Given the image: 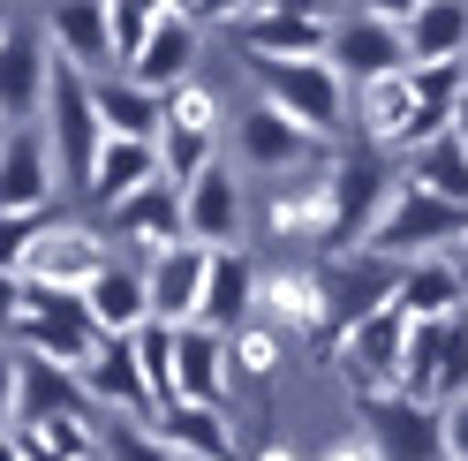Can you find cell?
I'll return each mask as SVG.
<instances>
[{"mask_svg": "<svg viewBox=\"0 0 468 461\" xmlns=\"http://www.w3.org/2000/svg\"><path fill=\"white\" fill-rule=\"evenodd\" d=\"M234 144H242V166H250V175H272V182H287V175H303V166H325V159H333L325 136H310L303 122H287V113L265 106V99L234 122Z\"/></svg>", "mask_w": 468, "mask_h": 461, "instance_id": "obj_9", "label": "cell"}, {"mask_svg": "<svg viewBox=\"0 0 468 461\" xmlns=\"http://www.w3.org/2000/svg\"><path fill=\"white\" fill-rule=\"evenodd\" d=\"M453 265H461V303H468V257H453Z\"/></svg>", "mask_w": 468, "mask_h": 461, "instance_id": "obj_45", "label": "cell"}, {"mask_svg": "<svg viewBox=\"0 0 468 461\" xmlns=\"http://www.w3.org/2000/svg\"><path fill=\"white\" fill-rule=\"evenodd\" d=\"M23 461H99V423L69 416V423H23L16 431Z\"/></svg>", "mask_w": 468, "mask_h": 461, "instance_id": "obj_33", "label": "cell"}, {"mask_svg": "<svg viewBox=\"0 0 468 461\" xmlns=\"http://www.w3.org/2000/svg\"><path fill=\"white\" fill-rule=\"evenodd\" d=\"M8 348L16 356H46L61 370H91L106 333L91 326V310H83V295H46V287H23V318L8 326Z\"/></svg>", "mask_w": 468, "mask_h": 461, "instance_id": "obj_3", "label": "cell"}, {"mask_svg": "<svg viewBox=\"0 0 468 461\" xmlns=\"http://www.w3.org/2000/svg\"><path fill=\"white\" fill-rule=\"evenodd\" d=\"M46 46L53 61L76 69V76H113V38H106V0H69V8L46 16Z\"/></svg>", "mask_w": 468, "mask_h": 461, "instance_id": "obj_21", "label": "cell"}, {"mask_svg": "<svg viewBox=\"0 0 468 461\" xmlns=\"http://www.w3.org/2000/svg\"><path fill=\"white\" fill-rule=\"evenodd\" d=\"M400 318L408 326H438V318H453V310H468L461 303V265L453 257H416V265H400Z\"/></svg>", "mask_w": 468, "mask_h": 461, "instance_id": "obj_29", "label": "cell"}, {"mask_svg": "<svg viewBox=\"0 0 468 461\" xmlns=\"http://www.w3.org/2000/svg\"><path fill=\"white\" fill-rule=\"evenodd\" d=\"M242 227H250V197H242V182L227 175V159L204 166V175L182 189V235H189L197 250H242Z\"/></svg>", "mask_w": 468, "mask_h": 461, "instance_id": "obj_14", "label": "cell"}, {"mask_svg": "<svg viewBox=\"0 0 468 461\" xmlns=\"http://www.w3.org/2000/svg\"><path fill=\"white\" fill-rule=\"evenodd\" d=\"M159 439L174 446V461H234V416L174 401V409H159Z\"/></svg>", "mask_w": 468, "mask_h": 461, "instance_id": "obj_30", "label": "cell"}, {"mask_svg": "<svg viewBox=\"0 0 468 461\" xmlns=\"http://www.w3.org/2000/svg\"><path fill=\"white\" fill-rule=\"evenodd\" d=\"M83 393H91L99 416H129V423L159 416L152 409V386H144V363H136V340H106L99 363L83 370Z\"/></svg>", "mask_w": 468, "mask_h": 461, "instance_id": "obj_23", "label": "cell"}, {"mask_svg": "<svg viewBox=\"0 0 468 461\" xmlns=\"http://www.w3.org/2000/svg\"><path fill=\"white\" fill-rule=\"evenodd\" d=\"M106 265H113V257H106V242L91 235V227L53 220L46 235L31 242V257H23V287H46V295H83Z\"/></svg>", "mask_w": 468, "mask_h": 461, "instance_id": "obj_12", "label": "cell"}, {"mask_svg": "<svg viewBox=\"0 0 468 461\" xmlns=\"http://www.w3.org/2000/svg\"><path fill=\"white\" fill-rule=\"evenodd\" d=\"M234 38H242L250 61H325L333 53V16L325 8H242L234 16Z\"/></svg>", "mask_w": 468, "mask_h": 461, "instance_id": "obj_11", "label": "cell"}, {"mask_svg": "<svg viewBox=\"0 0 468 461\" xmlns=\"http://www.w3.org/2000/svg\"><path fill=\"white\" fill-rule=\"evenodd\" d=\"M159 166L174 189H189L204 166H219V99L204 83H182L166 99V129H159Z\"/></svg>", "mask_w": 468, "mask_h": 461, "instance_id": "obj_8", "label": "cell"}, {"mask_svg": "<svg viewBox=\"0 0 468 461\" xmlns=\"http://www.w3.org/2000/svg\"><path fill=\"white\" fill-rule=\"evenodd\" d=\"M257 76V91H265V106H280L287 122H303L310 136H325L340 129V113H347V83L333 61H250Z\"/></svg>", "mask_w": 468, "mask_h": 461, "instance_id": "obj_6", "label": "cell"}, {"mask_svg": "<svg viewBox=\"0 0 468 461\" xmlns=\"http://www.w3.org/2000/svg\"><path fill=\"white\" fill-rule=\"evenodd\" d=\"M91 106H99L106 136H129V144H159V129H166V99L144 91V83H129V76H99Z\"/></svg>", "mask_w": 468, "mask_h": 461, "instance_id": "obj_28", "label": "cell"}, {"mask_svg": "<svg viewBox=\"0 0 468 461\" xmlns=\"http://www.w3.org/2000/svg\"><path fill=\"white\" fill-rule=\"evenodd\" d=\"M340 159V152H333ZM333 159L325 166H303V175L272 182V205L265 227L280 242H310V250H333Z\"/></svg>", "mask_w": 468, "mask_h": 461, "instance_id": "obj_15", "label": "cell"}, {"mask_svg": "<svg viewBox=\"0 0 468 461\" xmlns=\"http://www.w3.org/2000/svg\"><path fill=\"white\" fill-rule=\"evenodd\" d=\"M0 431H16V348L0 340Z\"/></svg>", "mask_w": 468, "mask_h": 461, "instance_id": "obj_39", "label": "cell"}, {"mask_svg": "<svg viewBox=\"0 0 468 461\" xmlns=\"http://www.w3.org/2000/svg\"><path fill=\"white\" fill-rule=\"evenodd\" d=\"M69 416H99L83 393V370H61L46 356H16V431L23 423H69Z\"/></svg>", "mask_w": 468, "mask_h": 461, "instance_id": "obj_18", "label": "cell"}, {"mask_svg": "<svg viewBox=\"0 0 468 461\" xmlns=\"http://www.w3.org/2000/svg\"><path fill=\"white\" fill-rule=\"evenodd\" d=\"M16 318H23V280H16V273H0V340H8Z\"/></svg>", "mask_w": 468, "mask_h": 461, "instance_id": "obj_41", "label": "cell"}, {"mask_svg": "<svg viewBox=\"0 0 468 461\" xmlns=\"http://www.w3.org/2000/svg\"><path fill=\"white\" fill-rule=\"evenodd\" d=\"M287 348H295V340H287V333H280L272 318H250L242 333H227V363L242 370V379H257V386H265L272 370L287 363Z\"/></svg>", "mask_w": 468, "mask_h": 461, "instance_id": "obj_34", "label": "cell"}, {"mask_svg": "<svg viewBox=\"0 0 468 461\" xmlns=\"http://www.w3.org/2000/svg\"><path fill=\"white\" fill-rule=\"evenodd\" d=\"M53 220H61V212H0V273L23 280V257H31V242L46 235Z\"/></svg>", "mask_w": 468, "mask_h": 461, "instance_id": "obj_38", "label": "cell"}, {"mask_svg": "<svg viewBox=\"0 0 468 461\" xmlns=\"http://www.w3.org/2000/svg\"><path fill=\"white\" fill-rule=\"evenodd\" d=\"M174 393L197 401V409H227V340L182 326L174 333Z\"/></svg>", "mask_w": 468, "mask_h": 461, "instance_id": "obj_26", "label": "cell"}, {"mask_svg": "<svg viewBox=\"0 0 468 461\" xmlns=\"http://www.w3.org/2000/svg\"><path fill=\"white\" fill-rule=\"evenodd\" d=\"M106 227H113V235H129V242H159V250L189 242V235H182V189H174V182L136 189L129 205H113V212H106Z\"/></svg>", "mask_w": 468, "mask_h": 461, "instance_id": "obj_31", "label": "cell"}, {"mask_svg": "<svg viewBox=\"0 0 468 461\" xmlns=\"http://www.w3.org/2000/svg\"><path fill=\"white\" fill-rule=\"evenodd\" d=\"M453 242H468V212H461V205H446V197H431L423 182H408V175H400L393 205H386V220L370 227V242H363V250L393 257V265H416V257H446Z\"/></svg>", "mask_w": 468, "mask_h": 461, "instance_id": "obj_2", "label": "cell"}, {"mask_svg": "<svg viewBox=\"0 0 468 461\" xmlns=\"http://www.w3.org/2000/svg\"><path fill=\"white\" fill-rule=\"evenodd\" d=\"M257 461H303V454H287V446H265V454H257Z\"/></svg>", "mask_w": 468, "mask_h": 461, "instance_id": "obj_44", "label": "cell"}, {"mask_svg": "<svg viewBox=\"0 0 468 461\" xmlns=\"http://www.w3.org/2000/svg\"><path fill=\"white\" fill-rule=\"evenodd\" d=\"M400 38H408V69H461L468 61V8L461 0H416Z\"/></svg>", "mask_w": 468, "mask_h": 461, "instance_id": "obj_24", "label": "cell"}, {"mask_svg": "<svg viewBox=\"0 0 468 461\" xmlns=\"http://www.w3.org/2000/svg\"><path fill=\"white\" fill-rule=\"evenodd\" d=\"M257 295H265V273H257L250 250H212V265H204V303H197V326L204 333H242L257 318Z\"/></svg>", "mask_w": 468, "mask_h": 461, "instance_id": "obj_17", "label": "cell"}, {"mask_svg": "<svg viewBox=\"0 0 468 461\" xmlns=\"http://www.w3.org/2000/svg\"><path fill=\"white\" fill-rule=\"evenodd\" d=\"M197 23L182 16V8H159V23H152V38H144V53L122 69L129 83H144V91H159V99H174L189 83V69H197Z\"/></svg>", "mask_w": 468, "mask_h": 461, "instance_id": "obj_19", "label": "cell"}, {"mask_svg": "<svg viewBox=\"0 0 468 461\" xmlns=\"http://www.w3.org/2000/svg\"><path fill=\"white\" fill-rule=\"evenodd\" d=\"M0 144H8V122H0Z\"/></svg>", "mask_w": 468, "mask_h": 461, "instance_id": "obj_47", "label": "cell"}, {"mask_svg": "<svg viewBox=\"0 0 468 461\" xmlns=\"http://www.w3.org/2000/svg\"><path fill=\"white\" fill-rule=\"evenodd\" d=\"M400 175H408V182H423L431 197H446V205H461V212H468V152H461V136H431L423 152H408Z\"/></svg>", "mask_w": 468, "mask_h": 461, "instance_id": "obj_32", "label": "cell"}, {"mask_svg": "<svg viewBox=\"0 0 468 461\" xmlns=\"http://www.w3.org/2000/svg\"><path fill=\"white\" fill-rule=\"evenodd\" d=\"M99 461H174V446L129 416H99Z\"/></svg>", "mask_w": 468, "mask_h": 461, "instance_id": "obj_36", "label": "cell"}, {"mask_svg": "<svg viewBox=\"0 0 468 461\" xmlns=\"http://www.w3.org/2000/svg\"><path fill=\"white\" fill-rule=\"evenodd\" d=\"M438 416H446V461H468V401H453Z\"/></svg>", "mask_w": 468, "mask_h": 461, "instance_id": "obj_40", "label": "cell"}, {"mask_svg": "<svg viewBox=\"0 0 468 461\" xmlns=\"http://www.w3.org/2000/svg\"><path fill=\"white\" fill-rule=\"evenodd\" d=\"M461 257H468V242H461Z\"/></svg>", "mask_w": 468, "mask_h": 461, "instance_id": "obj_48", "label": "cell"}, {"mask_svg": "<svg viewBox=\"0 0 468 461\" xmlns=\"http://www.w3.org/2000/svg\"><path fill=\"white\" fill-rule=\"evenodd\" d=\"M136 363H144V386H152V409H174V401H182L174 393V326H144L136 333Z\"/></svg>", "mask_w": 468, "mask_h": 461, "instance_id": "obj_35", "label": "cell"}, {"mask_svg": "<svg viewBox=\"0 0 468 461\" xmlns=\"http://www.w3.org/2000/svg\"><path fill=\"white\" fill-rule=\"evenodd\" d=\"M453 136H461V152H468V83H461V106H453Z\"/></svg>", "mask_w": 468, "mask_h": 461, "instance_id": "obj_42", "label": "cell"}, {"mask_svg": "<svg viewBox=\"0 0 468 461\" xmlns=\"http://www.w3.org/2000/svg\"><path fill=\"white\" fill-rule=\"evenodd\" d=\"M83 310H91V326L106 340H136L144 326H152V287H144L136 265H106L91 287H83Z\"/></svg>", "mask_w": 468, "mask_h": 461, "instance_id": "obj_25", "label": "cell"}, {"mask_svg": "<svg viewBox=\"0 0 468 461\" xmlns=\"http://www.w3.org/2000/svg\"><path fill=\"white\" fill-rule=\"evenodd\" d=\"M393 189H400V166H393L386 152H340V159H333V250H325V257L363 250L370 227L386 220Z\"/></svg>", "mask_w": 468, "mask_h": 461, "instance_id": "obj_5", "label": "cell"}, {"mask_svg": "<svg viewBox=\"0 0 468 461\" xmlns=\"http://www.w3.org/2000/svg\"><path fill=\"white\" fill-rule=\"evenodd\" d=\"M333 356H340V370H347V386H356V401L400 393V363H408V318H400V303L378 310L370 326H356Z\"/></svg>", "mask_w": 468, "mask_h": 461, "instance_id": "obj_13", "label": "cell"}, {"mask_svg": "<svg viewBox=\"0 0 468 461\" xmlns=\"http://www.w3.org/2000/svg\"><path fill=\"white\" fill-rule=\"evenodd\" d=\"M317 273H325V303H333V333L347 340L356 326H370L378 310H393L400 295V265L378 250H347V257H317Z\"/></svg>", "mask_w": 468, "mask_h": 461, "instance_id": "obj_7", "label": "cell"}, {"mask_svg": "<svg viewBox=\"0 0 468 461\" xmlns=\"http://www.w3.org/2000/svg\"><path fill=\"white\" fill-rule=\"evenodd\" d=\"M356 409H363V439L378 446V461H446V416H438L431 401L370 393Z\"/></svg>", "mask_w": 468, "mask_h": 461, "instance_id": "obj_10", "label": "cell"}, {"mask_svg": "<svg viewBox=\"0 0 468 461\" xmlns=\"http://www.w3.org/2000/svg\"><path fill=\"white\" fill-rule=\"evenodd\" d=\"M53 152H46V129H8L0 144V212H53Z\"/></svg>", "mask_w": 468, "mask_h": 461, "instance_id": "obj_20", "label": "cell"}, {"mask_svg": "<svg viewBox=\"0 0 468 461\" xmlns=\"http://www.w3.org/2000/svg\"><path fill=\"white\" fill-rule=\"evenodd\" d=\"M46 83H53V46H46V31L16 23L8 46H0V122L8 129H38Z\"/></svg>", "mask_w": 468, "mask_h": 461, "instance_id": "obj_16", "label": "cell"}, {"mask_svg": "<svg viewBox=\"0 0 468 461\" xmlns=\"http://www.w3.org/2000/svg\"><path fill=\"white\" fill-rule=\"evenodd\" d=\"M0 461H23V446H16V431H0Z\"/></svg>", "mask_w": 468, "mask_h": 461, "instance_id": "obj_43", "label": "cell"}, {"mask_svg": "<svg viewBox=\"0 0 468 461\" xmlns=\"http://www.w3.org/2000/svg\"><path fill=\"white\" fill-rule=\"evenodd\" d=\"M400 23H408L400 0H378V8L333 16V53H325V61L340 69L347 91H363V83H386V76H408V38H400Z\"/></svg>", "mask_w": 468, "mask_h": 461, "instance_id": "obj_4", "label": "cell"}, {"mask_svg": "<svg viewBox=\"0 0 468 461\" xmlns=\"http://www.w3.org/2000/svg\"><path fill=\"white\" fill-rule=\"evenodd\" d=\"M152 182H166V166H159V144H129V136H106V152H99V166H91V205H129L136 189H152Z\"/></svg>", "mask_w": 468, "mask_h": 461, "instance_id": "obj_27", "label": "cell"}, {"mask_svg": "<svg viewBox=\"0 0 468 461\" xmlns=\"http://www.w3.org/2000/svg\"><path fill=\"white\" fill-rule=\"evenodd\" d=\"M204 265H212V250L197 242H174L152 257V273H144V287H152V326H197V303H204Z\"/></svg>", "mask_w": 468, "mask_h": 461, "instance_id": "obj_22", "label": "cell"}, {"mask_svg": "<svg viewBox=\"0 0 468 461\" xmlns=\"http://www.w3.org/2000/svg\"><path fill=\"white\" fill-rule=\"evenodd\" d=\"M46 152H53L61 189H91V166L106 152V122L91 106V76H76L61 61H53V83H46Z\"/></svg>", "mask_w": 468, "mask_h": 461, "instance_id": "obj_1", "label": "cell"}, {"mask_svg": "<svg viewBox=\"0 0 468 461\" xmlns=\"http://www.w3.org/2000/svg\"><path fill=\"white\" fill-rule=\"evenodd\" d=\"M152 23H159V8H152V0H106V38H113V61H122V69L144 53Z\"/></svg>", "mask_w": 468, "mask_h": 461, "instance_id": "obj_37", "label": "cell"}, {"mask_svg": "<svg viewBox=\"0 0 468 461\" xmlns=\"http://www.w3.org/2000/svg\"><path fill=\"white\" fill-rule=\"evenodd\" d=\"M8 31H16V23H8V16H0V46H8Z\"/></svg>", "mask_w": 468, "mask_h": 461, "instance_id": "obj_46", "label": "cell"}]
</instances>
